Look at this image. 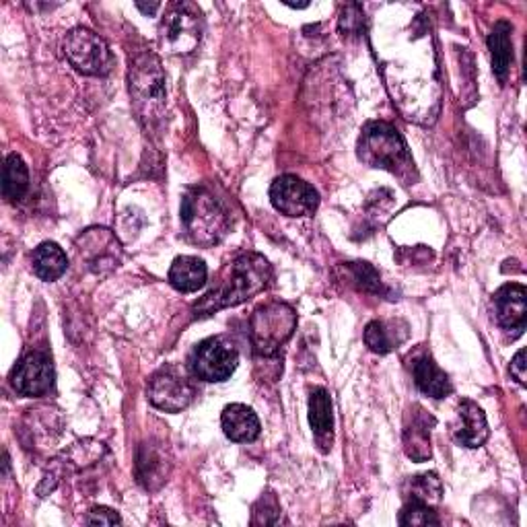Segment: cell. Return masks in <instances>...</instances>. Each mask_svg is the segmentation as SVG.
I'll return each instance as SVG.
<instances>
[{
	"instance_id": "cell-27",
	"label": "cell",
	"mask_w": 527,
	"mask_h": 527,
	"mask_svg": "<svg viewBox=\"0 0 527 527\" xmlns=\"http://www.w3.org/2000/svg\"><path fill=\"white\" fill-rule=\"evenodd\" d=\"M350 272H353V278L357 280L359 289L363 291H371V293H379L381 291V278L375 272V268H371L365 262H353L346 266Z\"/></svg>"
},
{
	"instance_id": "cell-11",
	"label": "cell",
	"mask_w": 527,
	"mask_h": 527,
	"mask_svg": "<svg viewBox=\"0 0 527 527\" xmlns=\"http://www.w3.org/2000/svg\"><path fill=\"white\" fill-rule=\"evenodd\" d=\"M149 402L163 412H182L194 398V388L178 367H163L149 381Z\"/></svg>"
},
{
	"instance_id": "cell-14",
	"label": "cell",
	"mask_w": 527,
	"mask_h": 527,
	"mask_svg": "<svg viewBox=\"0 0 527 527\" xmlns=\"http://www.w3.org/2000/svg\"><path fill=\"white\" fill-rule=\"evenodd\" d=\"M497 320L505 330H515V336L523 334L527 320V291L523 285L511 283L497 291L495 295Z\"/></svg>"
},
{
	"instance_id": "cell-24",
	"label": "cell",
	"mask_w": 527,
	"mask_h": 527,
	"mask_svg": "<svg viewBox=\"0 0 527 527\" xmlns=\"http://www.w3.org/2000/svg\"><path fill=\"white\" fill-rule=\"evenodd\" d=\"M27 188H29L27 165L17 153H11L3 169V196L11 202H17L25 196Z\"/></svg>"
},
{
	"instance_id": "cell-19",
	"label": "cell",
	"mask_w": 527,
	"mask_h": 527,
	"mask_svg": "<svg viewBox=\"0 0 527 527\" xmlns=\"http://www.w3.org/2000/svg\"><path fill=\"white\" fill-rule=\"evenodd\" d=\"M412 375H414L416 388L435 400L447 398L453 392V385L449 377L445 375V371H441V367L427 355L414 361Z\"/></svg>"
},
{
	"instance_id": "cell-30",
	"label": "cell",
	"mask_w": 527,
	"mask_h": 527,
	"mask_svg": "<svg viewBox=\"0 0 527 527\" xmlns=\"http://www.w3.org/2000/svg\"><path fill=\"white\" fill-rule=\"evenodd\" d=\"M136 7H138L140 11H143V13H155V11H157L161 5H159V3H155V5H149V7H147V5H140V3H138Z\"/></svg>"
},
{
	"instance_id": "cell-9",
	"label": "cell",
	"mask_w": 527,
	"mask_h": 527,
	"mask_svg": "<svg viewBox=\"0 0 527 527\" xmlns=\"http://www.w3.org/2000/svg\"><path fill=\"white\" fill-rule=\"evenodd\" d=\"M77 252L85 266L99 276L114 272L122 262V248L118 237L103 227L85 231L77 239Z\"/></svg>"
},
{
	"instance_id": "cell-10",
	"label": "cell",
	"mask_w": 527,
	"mask_h": 527,
	"mask_svg": "<svg viewBox=\"0 0 527 527\" xmlns=\"http://www.w3.org/2000/svg\"><path fill=\"white\" fill-rule=\"evenodd\" d=\"M270 202L287 217H311L320 206V194L297 175H283L270 188Z\"/></svg>"
},
{
	"instance_id": "cell-17",
	"label": "cell",
	"mask_w": 527,
	"mask_h": 527,
	"mask_svg": "<svg viewBox=\"0 0 527 527\" xmlns=\"http://www.w3.org/2000/svg\"><path fill=\"white\" fill-rule=\"evenodd\" d=\"M309 425L318 445H322V451H328L334 433V412L330 392L324 388H315L309 396Z\"/></svg>"
},
{
	"instance_id": "cell-25",
	"label": "cell",
	"mask_w": 527,
	"mask_h": 527,
	"mask_svg": "<svg viewBox=\"0 0 527 527\" xmlns=\"http://www.w3.org/2000/svg\"><path fill=\"white\" fill-rule=\"evenodd\" d=\"M406 495H408V499L412 503L433 507L443 497V484H441V480H439V476L435 472L418 474V476H412L408 480Z\"/></svg>"
},
{
	"instance_id": "cell-23",
	"label": "cell",
	"mask_w": 527,
	"mask_h": 527,
	"mask_svg": "<svg viewBox=\"0 0 527 527\" xmlns=\"http://www.w3.org/2000/svg\"><path fill=\"white\" fill-rule=\"evenodd\" d=\"M31 268L35 276L52 283V280H58L66 272L68 258L58 243L44 241L31 254Z\"/></svg>"
},
{
	"instance_id": "cell-12",
	"label": "cell",
	"mask_w": 527,
	"mask_h": 527,
	"mask_svg": "<svg viewBox=\"0 0 527 527\" xmlns=\"http://www.w3.org/2000/svg\"><path fill=\"white\" fill-rule=\"evenodd\" d=\"M11 383L17 394L40 398L46 396L54 385V365L50 355L33 350L27 353L15 367L11 375Z\"/></svg>"
},
{
	"instance_id": "cell-22",
	"label": "cell",
	"mask_w": 527,
	"mask_h": 527,
	"mask_svg": "<svg viewBox=\"0 0 527 527\" xmlns=\"http://www.w3.org/2000/svg\"><path fill=\"white\" fill-rule=\"evenodd\" d=\"M206 264L194 256L175 258L169 268V283L182 293H194L206 285Z\"/></svg>"
},
{
	"instance_id": "cell-2",
	"label": "cell",
	"mask_w": 527,
	"mask_h": 527,
	"mask_svg": "<svg viewBox=\"0 0 527 527\" xmlns=\"http://www.w3.org/2000/svg\"><path fill=\"white\" fill-rule=\"evenodd\" d=\"M359 159L369 167L390 171L404 182L414 184L416 167L404 136L388 122H369L359 138Z\"/></svg>"
},
{
	"instance_id": "cell-21",
	"label": "cell",
	"mask_w": 527,
	"mask_h": 527,
	"mask_svg": "<svg viewBox=\"0 0 527 527\" xmlns=\"http://www.w3.org/2000/svg\"><path fill=\"white\" fill-rule=\"evenodd\" d=\"M511 23L499 21L488 35V50L493 56V73L501 85L507 83L511 62H513V42H511Z\"/></svg>"
},
{
	"instance_id": "cell-20",
	"label": "cell",
	"mask_w": 527,
	"mask_h": 527,
	"mask_svg": "<svg viewBox=\"0 0 527 527\" xmlns=\"http://www.w3.org/2000/svg\"><path fill=\"white\" fill-rule=\"evenodd\" d=\"M408 338V326L400 320H375L365 328V344L377 355H388Z\"/></svg>"
},
{
	"instance_id": "cell-5",
	"label": "cell",
	"mask_w": 527,
	"mask_h": 527,
	"mask_svg": "<svg viewBox=\"0 0 527 527\" xmlns=\"http://www.w3.org/2000/svg\"><path fill=\"white\" fill-rule=\"evenodd\" d=\"M297 328V313L287 303H266L258 307L250 320V338L256 355H276Z\"/></svg>"
},
{
	"instance_id": "cell-6",
	"label": "cell",
	"mask_w": 527,
	"mask_h": 527,
	"mask_svg": "<svg viewBox=\"0 0 527 527\" xmlns=\"http://www.w3.org/2000/svg\"><path fill=\"white\" fill-rule=\"evenodd\" d=\"M202 13L192 3H175L165 11L159 25L161 44L171 54H190L202 38Z\"/></svg>"
},
{
	"instance_id": "cell-7",
	"label": "cell",
	"mask_w": 527,
	"mask_h": 527,
	"mask_svg": "<svg viewBox=\"0 0 527 527\" xmlns=\"http://www.w3.org/2000/svg\"><path fill=\"white\" fill-rule=\"evenodd\" d=\"M64 54L79 73L89 77L108 75L114 66V56L97 33L85 27H77L66 35Z\"/></svg>"
},
{
	"instance_id": "cell-15",
	"label": "cell",
	"mask_w": 527,
	"mask_h": 527,
	"mask_svg": "<svg viewBox=\"0 0 527 527\" xmlns=\"http://www.w3.org/2000/svg\"><path fill=\"white\" fill-rule=\"evenodd\" d=\"M453 437L464 447H480L488 439V423L482 408L472 400H464L458 408V423L453 425Z\"/></svg>"
},
{
	"instance_id": "cell-13",
	"label": "cell",
	"mask_w": 527,
	"mask_h": 527,
	"mask_svg": "<svg viewBox=\"0 0 527 527\" xmlns=\"http://www.w3.org/2000/svg\"><path fill=\"white\" fill-rule=\"evenodd\" d=\"M435 418L423 408L414 404L404 420V451L414 462H427L431 458V431Z\"/></svg>"
},
{
	"instance_id": "cell-4",
	"label": "cell",
	"mask_w": 527,
	"mask_h": 527,
	"mask_svg": "<svg viewBox=\"0 0 527 527\" xmlns=\"http://www.w3.org/2000/svg\"><path fill=\"white\" fill-rule=\"evenodd\" d=\"M130 97L145 126H155L165 112V73L157 54L143 52L130 62Z\"/></svg>"
},
{
	"instance_id": "cell-29",
	"label": "cell",
	"mask_w": 527,
	"mask_h": 527,
	"mask_svg": "<svg viewBox=\"0 0 527 527\" xmlns=\"http://www.w3.org/2000/svg\"><path fill=\"white\" fill-rule=\"evenodd\" d=\"M511 375L521 385H525V381H527V375H525V350H519V353L515 355V359L511 361Z\"/></svg>"
},
{
	"instance_id": "cell-3",
	"label": "cell",
	"mask_w": 527,
	"mask_h": 527,
	"mask_svg": "<svg viewBox=\"0 0 527 527\" xmlns=\"http://www.w3.org/2000/svg\"><path fill=\"white\" fill-rule=\"evenodd\" d=\"M180 219L188 239L198 245L219 243L231 227L225 204L204 186H194L184 194Z\"/></svg>"
},
{
	"instance_id": "cell-16",
	"label": "cell",
	"mask_w": 527,
	"mask_h": 527,
	"mask_svg": "<svg viewBox=\"0 0 527 527\" xmlns=\"http://www.w3.org/2000/svg\"><path fill=\"white\" fill-rule=\"evenodd\" d=\"M225 435L235 443H250L260 437V420L245 404H229L221 416Z\"/></svg>"
},
{
	"instance_id": "cell-1",
	"label": "cell",
	"mask_w": 527,
	"mask_h": 527,
	"mask_svg": "<svg viewBox=\"0 0 527 527\" xmlns=\"http://www.w3.org/2000/svg\"><path fill=\"white\" fill-rule=\"evenodd\" d=\"M272 278V268L268 260L260 254H243L233 260L210 289L196 305V318H206L225 307H235L262 293Z\"/></svg>"
},
{
	"instance_id": "cell-8",
	"label": "cell",
	"mask_w": 527,
	"mask_h": 527,
	"mask_svg": "<svg viewBox=\"0 0 527 527\" xmlns=\"http://www.w3.org/2000/svg\"><path fill=\"white\" fill-rule=\"evenodd\" d=\"M239 353L235 344L225 336L206 338L198 344L192 357V371L198 379L219 383L227 381L237 369Z\"/></svg>"
},
{
	"instance_id": "cell-18",
	"label": "cell",
	"mask_w": 527,
	"mask_h": 527,
	"mask_svg": "<svg viewBox=\"0 0 527 527\" xmlns=\"http://www.w3.org/2000/svg\"><path fill=\"white\" fill-rule=\"evenodd\" d=\"M169 476V462L165 451L153 443H145L138 449L136 478L147 490H157Z\"/></svg>"
},
{
	"instance_id": "cell-26",
	"label": "cell",
	"mask_w": 527,
	"mask_h": 527,
	"mask_svg": "<svg viewBox=\"0 0 527 527\" xmlns=\"http://www.w3.org/2000/svg\"><path fill=\"white\" fill-rule=\"evenodd\" d=\"M400 523L402 525H439V517L433 511V507L408 501V505L404 507L400 515Z\"/></svg>"
},
{
	"instance_id": "cell-28",
	"label": "cell",
	"mask_w": 527,
	"mask_h": 527,
	"mask_svg": "<svg viewBox=\"0 0 527 527\" xmlns=\"http://www.w3.org/2000/svg\"><path fill=\"white\" fill-rule=\"evenodd\" d=\"M120 515L114 511V509H108V507H95L89 511V515L85 517V523H91V525H116L120 523Z\"/></svg>"
}]
</instances>
